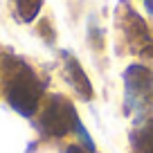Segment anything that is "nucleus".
Here are the masks:
<instances>
[{"mask_svg":"<svg viewBox=\"0 0 153 153\" xmlns=\"http://www.w3.org/2000/svg\"><path fill=\"white\" fill-rule=\"evenodd\" d=\"M5 95L7 101L18 110L20 115H34L38 108V99H41V83H38L34 70L27 63L18 61V59H5Z\"/></svg>","mask_w":153,"mask_h":153,"instance_id":"1","label":"nucleus"},{"mask_svg":"<svg viewBox=\"0 0 153 153\" xmlns=\"http://www.w3.org/2000/svg\"><path fill=\"white\" fill-rule=\"evenodd\" d=\"M72 126H79L74 115V106L63 97H52L41 115V128L52 137H63L72 131Z\"/></svg>","mask_w":153,"mask_h":153,"instance_id":"2","label":"nucleus"},{"mask_svg":"<svg viewBox=\"0 0 153 153\" xmlns=\"http://www.w3.org/2000/svg\"><path fill=\"white\" fill-rule=\"evenodd\" d=\"M124 81H126V90H128L131 101H137L140 106L153 101V74H151V70H146L142 65H131L124 72Z\"/></svg>","mask_w":153,"mask_h":153,"instance_id":"3","label":"nucleus"},{"mask_svg":"<svg viewBox=\"0 0 153 153\" xmlns=\"http://www.w3.org/2000/svg\"><path fill=\"white\" fill-rule=\"evenodd\" d=\"M65 79L70 81V86L74 88L83 99H90L92 97V86H90V81H88L86 72L76 63V59H72V56L65 59Z\"/></svg>","mask_w":153,"mask_h":153,"instance_id":"4","label":"nucleus"},{"mask_svg":"<svg viewBox=\"0 0 153 153\" xmlns=\"http://www.w3.org/2000/svg\"><path fill=\"white\" fill-rule=\"evenodd\" d=\"M124 27H126V34H128L131 41H142L144 48H146V45H151V38H149V29H146V25H144V20L140 18L135 11H131V9H128V20L124 23Z\"/></svg>","mask_w":153,"mask_h":153,"instance_id":"5","label":"nucleus"},{"mask_svg":"<svg viewBox=\"0 0 153 153\" xmlns=\"http://www.w3.org/2000/svg\"><path fill=\"white\" fill-rule=\"evenodd\" d=\"M131 142L137 153H153V120H149L140 131H135Z\"/></svg>","mask_w":153,"mask_h":153,"instance_id":"6","label":"nucleus"},{"mask_svg":"<svg viewBox=\"0 0 153 153\" xmlns=\"http://www.w3.org/2000/svg\"><path fill=\"white\" fill-rule=\"evenodd\" d=\"M41 5H43V0H16V9H18V16L23 20H34L36 14L41 11Z\"/></svg>","mask_w":153,"mask_h":153,"instance_id":"7","label":"nucleus"},{"mask_svg":"<svg viewBox=\"0 0 153 153\" xmlns=\"http://www.w3.org/2000/svg\"><path fill=\"white\" fill-rule=\"evenodd\" d=\"M65 153H86L81 146H76V144H72V146H68V151Z\"/></svg>","mask_w":153,"mask_h":153,"instance_id":"8","label":"nucleus"},{"mask_svg":"<svg viewBox=\"0 0 153 153\" xmlns=\"http://www.w3.org/2000/svg\"><path fill=\"white\" fill-rule=\"evenodd\" d=\"M144 2H146V9L153 14V0H144Z\"/></svg>","mask_w":153,"mask_h":153,"instance_id":"9","label":"nucleus"}]
</instances>
